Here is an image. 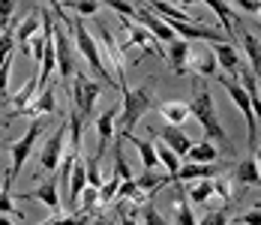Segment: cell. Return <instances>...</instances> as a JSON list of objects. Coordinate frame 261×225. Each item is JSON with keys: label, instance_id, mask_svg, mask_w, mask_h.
<instances>
[{"label": "cell", "instance_id": "obj_3", "mask_svg": "<svg viewBox=\"0 0 261 225\" xmlns=\"http://www.w3.org/2000/svg\"><path fill=\"white\" fill-rule=\"evenodd\" d=\"M72 81H75V87L69 90V96H72V108H75L81 117H84V123H87V120L93 123V117L99 114V111H96V102H99V96H102V87H105V84H102V81L87 78L81 69H75Z\"/></svg>", "mask_w": 261, "mask_h": 225}, {"label": "cell", "instance_id": "obj_2", "mask_svg": "<svg viewBox=\"0 0 261 225\" xmlns=\"http://www.w3.org/2000/svg\"><path fill=\"white\" fill-rule=\"evenodd\" d=\"M72 33H75V48L81 51V57L90 63V69L99 75V81L102 84H111V87H117L120 90V84L111 78V72H108V66H105V60H102V51H99V42H96V36L84 27V21H81L79 15L72 18Z\"/></svg>", "mask_w": 261, "mask_h": 225}, {"label": "cell", "instance_id": "obj_22", "mask_svg": "<svg viewBox=\"0 0 261 225\" xmlns=\"http://www.w3.org/2000/svg\"><path fill=\"white\" fill-rule=\"evenodd\" d=\"M42 114H54V90L51 87H39L36 90V99L21 111V117H33V120L42 117Z\"/></svg>", "mask_w": 261, "mask_h": 225}, {"label": "cell", "instance_id": "obj_34", "mask_svg": "<svg viewBox=\"0 0 261 225\" xmlns=\"http://www.w3.org/2000/svg\"><path fill=\"white\" fill-rule=\"evenodd\" d=\"M12 48H15V30L3 27V30H0V63L12 54Z\"/></svg>", "mask_w": 261, "mask_h": 225}, {"label": "cell", "instance_id": "obj_5", "mask_svg": "<svg viewBox=\"0 0 261 225\" xmlns=\"http://www.w3.org/2000/svg\"><path fill=\"white\" fill-rule=\"evenodd\" d=\"M216 81H219V84L228 90L231 102L240 108V114H243V123H246V144L255 150V147H258V120H255V111H252L249 93L243 90V84H240L237 78H228V75H222V72H216Z\"/></svg>", "mask_w": 261, "mask_h": 225}, {"label": "cell", "instance_id": "obj_4", "mask_svg": "<svg viewBox=\"0 0 261 225\" xmlns=\"http://www.w3.org/2000/svg\"><path fill=\"white\" fill-rule=\"evenodd\" d=\"M120 99H123V111H120V132H132L135 123L150 111L153 105V90L150 87H123L120 90Z\"/></svg>", "mask_w": 261, "mask_h": 225}, {"label": "cell", "instance_id": "obj_42", "mask_svg": "<svg viewBox=\"0 0 261 225\" xmlns=\"http://www.w3.org/2000/svg\"><path fill=\"white\" fill-rule=\"evenodd\" d=\"M117 225H138V222H135V216H132V213H123V216L117 219Z\"/></svg>", "mask_w": 261, "mask_h": 225}, {"label": "cell", "instance_id": "obj_14", "mask_svg": "<svg viewBox=\"0 0 261 225\" xmlns=\"http://www.w3.org/2000/svg\"><path fill=\"white\" fill-rule=\"evenodd\" d=\"M135 21H138V24H141V27H147V30H150L153 36H156L159 42H165V45L177 39V33H174L171 27L165 24V18H159L156 12H150V9H147L144 3H141V6L135 9Z\"/></svg>", "mask_w": 261, "mask_h": 225}, {"label": "cell", "instance_id": "obj_20", "mask_svg": "<svg viewBox=\"0 0 261 225\" xmlns=\"http://www.w3.org/2000/svg\"><path fill=\"white\" fill-rule=\"evenodd\" d=\"M204 6H207L210 12H216V18H219V24H222V33L234 42L237 39V24H234V9L225 3V0H201Z\"/></svg>", "mask_w": 261, "mask_h": 225}, {"label": "cell", "instance_id": "obj_44", "mask_svg": "<svg viewBox=\"0 0 261 225\" xmlns=\"http://www.w3.org/2000/svg\"><path fill=\"white\" fill-rule=\"evenodd\" d=\"M255 162H258V174H261V141H258V147H255Z\"/></svg>", "mask_w": 261, "mask_h": 225}, {"label": "cell", "instance_id": "obj_25", "mask_svg": "<svg viewBox=\"0 0 261 225\" xmlns=\"http://www.w3.org/2000/svg\"><path fill=\"white\" fill-rule=\"evenodd\" d=\"M174 186V225H198L195 222V213H192V204L186 198V192H183V183H171Z\"/></svg>", "mask_w": 261, "mask_h": 225}, {"label": "cell", "instance_id": "obj_41", "mask_svg": "<svg viewBox=\"0 0 261 225\" xmlns=\"http://www.w3.org/2000/svg\"><path fill=\"white\" fill-rule=\"evenodd\" d=\"M240 12H246V15H258L261 9V0H231Z\"/></svg>", "mask_w": 261, "mask_h": 225}, {"label": "cell", "instance_id": "obj_23", "mask_svg": "<svg viewBox=\"0 0 261 225\" xmlns=\"http://www.w3.org/2000/svg\"><path fill=\"white\" fill-rule=\"evenodd\" d=\"M189 48H192V45H189L186 39H180V36H177L174 42H168V48H165V60H168V66H171L177 75L186 72V57H189Z\"/></svg>", "mask_w": 261, "mask_h": 225}, {"label": "cell", "instance_id": "obj_28", "mask_svg": "<svg viewBox=\"0 0 261 225\" xmlns=\"http://www.w3.org/2000/svg\"><path fill=\"white\" fill-rule=\"evenodd\" d=\"M183 192L189 204H207L213 198V180H192V183H183Z\"/></svg>", "mask_w": 261, "mask_h": 225}, {"label": "cell", "instance_id": "obj_16", "mask_svg": "<svg viewBox=\"0 0 261 225\" xmlns=\"http://www.w3.org/2000/svg\"><path fill=\"white\" fill-rule=\"evenodd\" d=\"M24 201H42L48 210H54V213H57V210L63 207V198H60V183L48 177V180H45V183H39L33 192H27Z\"/></svg>", "mask_w": 261, "mask_h": 225}, {"label": "cell", "instance_id": "obj_47", "mask_svg": "<svg viewBox=\"0 0 261 225\" xmlns=\"http://www.w3.org/2000/svg\"><path fill=\"white\" fill-rule=\"evenodd\" d=\"M39 225H51V219H42V222H39Z\"/></svg>", "mask_w": 261, "mask_h": 225}, {"label": "cell", "instance_id": "obj_39", "mask_svg": "<svg viewBox=\"0 0 261 225\" xmlns=\"http://www.w3.org/2000/svg\"><path fill=\"white\" fill-rule=\"evenodd\" d=\"M15 12V0H0V27H9Z\"/></svg>", "mask_w": 261, "mask_h": 225}, {"label": "cell", "instance_id": "obj_21", "mask_svg": "<svg viewBox=\"0 0 261 225\" xmlns=\"http://www.w3.org/2000/svg\"><path fill=\"white\" fill-rule=\"evenodd\" d=\"M234 183H240V192L246 189V186H261V174H258V162H255V156H246V159H240L234 168V174H231Z\"/></svg>", "mask_w": 261, "mask_h": 225}, {"label": "cell", "instance_id": "obj_29", "mask_svg": "<svg viewBox=\"0 0 261 225\" xmlns=\"http://www.w3.org/2000/svg\"><path fill=\"white\" fill-rule=\"evenodd\" d=\"M156 147V159H159V165L165 168V174H168V183L174 180V174H177V168H180V156L174 153V150L168 147L165 141H159V144H153Z\"/></svg>", "mask_w": 261, "mask_h": 225}, {"label": "cell", "instance_id": "obj_38", "mask_svg": "<svg viewBox=\"0 0 261 225\" xmlns=\"http://www.w3.org/2000/svg\"><path fill=\"white\" fill-rule=\"evenodd\" d=\"M105 3H108L114 12H120L123 18H135V6H132V3H126V0H105Z\"/></svg>", "mask_w": 261, "mask_h": 225}, {"label": "cell", "instance_id": "obj_49", "mask_svg": "<svg viewBox=\"0 0 261 225\" xmlns=\"http://www.w3.org/2000/svg\"><path fill=\"white\" fill-rule=\"evenodd\" d=\"M168 3H171V0H168Z\"/></svg>", "mask_w": 261, "mask_h": 225}, {"label": "cell", "instance_id": "obj_7", "mask_svg": "<svg viewBox=\"0 0 261 225\" xmlns=\"http://www.w3.org/2000/svg\"><path fill=\"white\" fill-rule=\"evenodd\" d=\"M54 63H57L54 69L60 72V81L66 87L79 69V60H75V48H72V36L66 30H60L57 24H54Z\"/></svg>", "mask_w": 261, "mask_h": 225}, {"label": "cell", "instance_id": "obj_33", "mask_svg": "<svg viewBox=\"0 0 261 225\" xmlns=\"http://www.w3.org/2000/svg\"><path fill=\"white\" fill-rule=\"evenodd\" d=\"M228 219H231L228 207H216V210H207L198 225H228Z\"/></svg>", "mask_w": 261, "mask_h": 225}, {"label": "cell", "instance_id": "obj_46", "mask_svg": "<svg viewBox=\"0 0 261 225\" xmlns=\"http://www.w3.org/2000/svg\"><path fill=\"white\" fill-rule=\"evenodd\" d=\"M177 3H180V6H195L198 0H177Z\"/></svg>", "mask_w": 261, "mask_h": 225}, {"label": "cell", "instance_id": "obj_48", "mask_svg": "<svg viewBox=\"0 0 261 225\" xmlns=\"http://www.w3.org/2000/svg\"><path fill=\"white\" fill-rule=\"evenodd\" d=\"M3 147H6V144H3V141H0V150H3Z\"/></svg>", "mask_w": 261, "mask_h": 225}, {"label": "cell", "instance_id": "obj_26", "mask_svg": "<svg viewBox=\"0 0 261 225\" xmlns=\"http://www.w3.org/2000/svg\"><path fill=\"white\" fill-rule=\"evenodd\" d=\"M36 90H39V78L33 75V78H27L24 84H21V90H18L12 99H9V102H12V117H18V114L24 111L27 105L36 99Z\"/></svg>", "mask_w": 261, "mask_h": 225}, {"label": "cell", "instance_id": "obj_10", "mask_svg": "<svg viewBox=\"0 0 261 225\" xmlns=\"http://www.w3.org/2000/svg\"><path fill=\"white\" fill-rule=\"evenodd\" d=\"M210 51H213V57H216L219 72L228 75V78H237L240 69L246 66L243 57H240V51L234 48V42H228V39H222V42H210Z\"/></svg>", "mask_w": 261, "mask_h": 225}, {"label": "cell", "instance_id": "obj_18", "mask_svg": "<svg viewBox=\"0 0 261 225\" xmlns=\"http://www.w3.org/2000/svg\"><path fill=\"white\" fill-rule=\"evenodd\" d=\"M237 33L243 36V51H246V66L252 69V75L258 78V84H261V39L255 36V33H249L246 27H240Z\"/></svg>", "mask_w": 261, "mask_h": 225}, {"label": "cell", "instance_id": "obj_27", "mask_svg": "<svg viewBox=\"0 0 261 225\" xmlns=\"http://www.w3.org/2000/svg\"><path fill=\"white\" fill-rule=\"evenodd\" d=\"M159 114H162V120L168 126H180L183 120L189 117V102H177V99L162 102V105H159Z\"/></svg>", "mask_w": 261, "mask_h": 225}, {"label": "cell", "instance_id": "obj_32", "mask_svg": "<svg viewBox=\"0 0 261 225\" xmlns=\"http://www.w3.org/2000/svg\"><path fill=\"white\" fill-rule=\"evenodd\" d=\"M69 9L79 18H87V15H96L99 12V0H69Z\"/></svg>", "mask_w": 261, "mask_h": 225}, {"label": "cell", "instance_id": "obj_43", "mask_svg": "<svg viewBox=\"0 0 261 225\" xmlns=\"http://www.w3.org/2000/svg\"><path fill=\"white\" fill-rule=\"evenodd\" d=\"M45 3H48V9H51V12H54V9H60V6H63V0H45Z\"/></svg>", "mask_w": 261, "mask_h": 225}, {"label": "cell", "instance_id": "obj_1", "mask_svg": "<svg viewBox=\"0 0 261 225\" xmlns=\"http://www.w3.org/2000/svg\"><path fill=\"white\" fill-rule=\"evenodd\" d=\"M189 117H195V120L201 123V129H204L207 138H216V141H222V144L228 147V135H225V129L219 123L216 102H213V93H210L207 84H201L198 93L192 96V102H189Z\"/></svg>", "mask_w": 261, "mask_h": 225}, {"label": "cell", "instance_id": "obj_19", "mask_svg": "<svg viewBox=\"0 0 261 225\" xmlns=\"http://www.w3.org/2000/svg\"><path fill=\"white\" fill-rule=\"evenodd\" d=\"M153 135H156L159 141H165V144L174 150L177 156H186V153H189V147H192L189 135L183 132L180 126H165V129H153Z\"/></svg>", "mask_w": 261, "mask_h": 225}, {"label": "cell", "instance_id": "obj_13", "mask_svg": "<svg viewBox=\"0 0 261 225\" xmlns=\"http://www.w3.org/2000/svg\"><path fill=\"white\" fill-rule=\"evenodd\" d=\"M117 105L114 108H108V111H99L96 117H93V129H96V135H99V147H96V159H102L105 150L111 147V141H114V129H117Z\"/></svg>", "mask_w": 261, "mask_h": 225}, {"label": "cell", "instance_id": "obj_11", "mask_svg": "<svg viewBox=\"0 0 261 225\" xmlns=\"http://www.w3.org/2000/svg\"><path fill=\"white\" fill-rule=\"evenodd\" d=\"M120 24H123V30H126V39H129L132 45H138V48L156 54L159 60H165V48H162V42H159L156 36L147 30V27H141L135 18H120Z\"/></svg>", "mask_w": 261, "mask_h": 225}, {"label": "cell", "instance_id": "obj_31", "mask_svg": "<svg viewBox=\"0 0 261 225\" xmlns=\"http://www.w3.org/2000/svg\"><path fill=\"white\" fill-rule=\"evenodd\" d=\"M213 195H219L225 204H231L234 201V180L231 177H213Z\"/></svg>", "mask_w": 261, "mask_h": 225}, {"label": "cell", "instance_id": "obj_50", "mask_svg": "<svg viewBox=\"0 0 261 225\" xmlns=\"http://www.w3.org/2000/svg\"><path fill=\"white\" fill-rule=\"evenodd\" d=\"M0 30H3V27H0Z\"/></svg>", "mask_w": 261, "mask_h": 225}, {"label": "cell", "instance_id": "obj_12", "mask_svg": "<svg viewBox=\"0 0 261 225\" xmlns=\"http://www.w3.org/2000/svg\"><path fill=\"white\" fill-rule=\"evenodd\" d=\"M225 171V162H180L177 174L171 183H192V180H213L216 174Z\"/></svg>", "mask_w": 261, "mask_h": 225}, {"label": "cell", "instance_id": "obj_24", "mask_svg": "<svg viewBox=\"0 0 261 225\" xmlns=\"http://www.w3.org/2000/svg\"><path fill=\"white\" fill-rule=\"evenodd\" d=\"M120 138H126L132 147L138 150V156H141V162H144V168H159V159H156V147L150 144V141H144V138H138L135 132H120Z\"/></svg>", "mask_w": 261, "mask_h": 225}, {"label": "cell", "instance_id": "obj_17", "mask_svg": "<svg viewBox=\"0 0 261 225\" xmlns=\"http://www.w3.org/2000/svg\"><path fill=\"white\" fill-rule=\"evenodd\" d=\"M39 30H42V12L36 9V12H30L24 21L15 27V45H18L21 54H30V39H33Z\"/></svg>", "mask_w": 261, "mask_h": 225}, {"label": "cell", "instance_id": "obj_37", "mask_svg": "<svg viewBox=\"0 0 261 225\" xmlns=\"http://www.w3.org/2000/svg\"><path fill=\"white\" fill-rule=\"evenodd\" d=\"M9 69H12V54L0 63V99H6V90H9Z\"/></svg>", "mask_w": 261, "mask_h": 225}, {"label": "cell", "instance_id": "obj_6", "mask_svg": "<svg viewBox=\"0 0 261 225\" xmlns=\"http://www.w3.org/2000/svg\"><path fill=\"white\" fill-rule=\"evenodd\" d=\"M42 132H45V123H42V117H36L24 135H21V138H15V141L9 144V153H12V165H9V177H6V186H9V189H12L15 177L21 174L27 156H30V150H33V144L39 141V135H42Z\"/></svg>", "mask_w": 261, "mask_h": 225}, {"label": "cell", "instance_id": "obj_36", "mask_svg": "<svg viewBox=\"0 0 261 225\" xmlns=\"http://www.w3.org/2000/svg\"><path fill=\"white\" fill-rule=\"evenodd\" d=\"M0 213H3V216H15V213H18L15 204H12V189H9V186L0 189Z\"/></svg>", "mask_w": 261, "mask_h": 225}, {"label": "cell", "instance_id": "obj_15", "mask_svg": "<svg viewBox=\"0 0 261 225\" xmlns=\"http://www.w3.org/2000/svg\"><path fill=\"white\" fill-rule=\"evenodd\" d=\"M186 66H192V72L201 75V78H216V72H219L216 57H213V51L210 48H189Z\"/></svg>", "mask_w": 261, "mask_h": 225}, {"label": "cell", "instance_id": "obj_9", "mask_svg": "<svg viewBox=\"0 0 261 225\" xmlns=\"http://www.w3.org/2000/svg\"><path fill=\"white\" fill-rule=\"evenodd\" d=\"M96 33H99V39H102V48L108 51V57H111V66L117 69V78H120V90L126 87V69H123V63H126V48H129L132 42L126 39V42H117L111 33H108V27L99 21L96 24Z\"/></svg>", "mask_w": 261, "mask_h": 225}, {"label": "cell", "instance_id": "obj_8", "mask_svg": "<svg viewBox=\"0 0 261 225\" xmlns=\"http://www.w3.org/2000/svg\"><path fill=\"white\" fill-rule=\"evenodd\" d=\"M66 129H69V123H60L51 135L42 141V150H39V168H42V171H57V165H60V159H63Z\"/></svg>", "mask_w": 261, "mask_h": 225}, {"label": "cell", "instance_id": "obj_30", "mask_svg": "<svg viewBox=\"0 0 261 225\" xmlns=\"http://www.w3.org/2000/svg\"><path fill=\"white\" fill-rule=\"evenodd\" d=\"M186 156H189V162H216V159H219V153H216V147H213L210 141H198V144H192Z\"/></svg>", "mask_w": 261, "mask_h": 225}, {"label": "cell", "instance_id": "obj_45", "mask_svg": "<svg viewBox=\"0 0 261 225\" xmlns=\"http://www.w3.org/2000/svg\"><path fill=\"white\" fill-rule=\"evenodd\" d=\"M0 225H15V222H12L9 216H3V213H0Z\"/></svg>", "mask_w": 261, "mask_h": 225}, {"label": "cell", "instance_id": "obj_35", "mask_svg": "<svg viewBox=\"0 0 261 225\" xmlns=\"http://www.w3.org/2000/svg\"><path fill=\"white\" fill-rule=\"evenodd\" d=\"M141 216H144V225H165V219H162V213H159L156 207H153V201L141 204Z\"/></svg>", "mask_w": 261, "mask_h": 225}, {"label": "cell", "instance_id": "obj_40", "mask_svg": "<svg viewBox=\"0 0 261 225\" xmlns=\"http://www.w3.org/2000/svg\"><path fill=\"white\" fill-rule=\"evenodd\" d=\"M237 225H261V204H255L252 210H246V213L237 219Z\"/></svg>", "mask_w": 261, "mask_h": 225}]
</instances>
